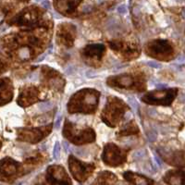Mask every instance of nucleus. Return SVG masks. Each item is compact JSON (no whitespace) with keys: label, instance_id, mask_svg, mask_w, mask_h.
<instances>
[{"label":"nucleus","instance_id":"f257e3e1","mask_svg":"<svg viewBox=\"0 0 185 185\" xmlns=\"http://www.w3.org/2000/svg\"><path fill=\"white\" fill-rule=\"evenodd\" d=\"M53 27V20L48 18L38 26L4 35L1 38V74L14 65L21 66L34 60L44 53L52 40Z\"/></svg>","mask_w":185,"mask_h":185},{"label":"nucleus","instance_id":"f03ea898","mask_svg":"<svg viewBox=\"0 0 185 185\" xmlns=\"http://www.w3.org/2000/svg\"><path fill=\"white\" fill-rule=\"evenodd\" d=\"M100 95V92L96 89L82 88L70 96L67 110L69 114H95L99 106Z\"/></svg>","mask_w":185,"mask_h":185},{"label":"nucleus","instance_id":"7ed1b4c3","mask_svg":"<svg viewBox=\"0 0 185 185\" xmlns=\"http://www.w3.org/2000/svg\"><path fill=\"white\" fill-rule=\"evenodd\" d=\"M45 14L46 10L44 7L37 5H30L6 18V23L12 27L29 29L42 24L46 19Z\"/></svg>","mask_w":185,"mask_h":185},{"label":"nucleus","instance_id":"20e7f679","mask_svg":"<svg viewBox=\"0 0 185 185\" xmlns=\"http://www.w3.org/2000/svg\"><path fill=\"white\" fill-rule=\"evenodd\" d=\"M106 83L114 89L133 91L136 93H143L147 88L146 75L143 71L123 72L112 75L107 78Z\"/></svg>","mask_w":185,"mask_h":185},{"label":"nucleus","instance_id":"39448f33","mask_svg":"<svg viewBox=\"0 0 185 185\" xmlns=\"http://www.w3.org/2000/svg\"><path fill=\"white\" fill-rule=\"evenodd\" d=\"M130 110L128 104L115 95H109L102 109L100 119L110 128L118 127L123 120L125 114Z\"/></svg>","mask_w":185,"mask_h":185},{"label":"nucleus","instance_id":"423d86ee","mask_svg":"<svg viewBox=\"0 0 185 185\" xmlns=\"http://www.w3.org/2000/svg\"><path fill=\"white\" fill-rule=\"evenodd\" d=\"M145 55L156 60L169 62L177 56V50L174 44L167 39H153L146 42L144 45Z\"/></svg>","mask_w":185,"mask_h":185},{"label":"nucleus","instance_id":"0eeeda50","mask_svg":"<svg viewBox=\"0 0 185 185\" xmlns=\"http://www.w3.org/2000/svg\"><path fill=\"white\" fill-rule=\"evenodd\" d=\"M63 137L74 145H84L95 143L96 133L91 127L78 128L75 123L66 119L62 129Z\"/></svg>","mask_w":185,"mask_h":185},{"label":"nucleus","instance_id":"6e6552de","mask_svg":"<svg viewBox=\"0 0 185 185\" xmlns=\"http://www.w3.org/2000/svg\"><path fill=\"white\" fill-rule=\"evenodd\" d=\"M40 83L43 89L51 91L52 93H62L66 86V79L54 68L48 65L40 67Z\"/></svg>","mask_w":185,"mask_h":185},{"label":"nucleus","instance_id":"1a4fd4ad","mask_svg":"<svg viewBox=\"0 0 185 185\" xmlns=\"http://www.w3.org/2000/svg\"><path fill=\"white\" fill-rule=\"evenodd\" d=\"M107 45L118 57L126 62L137 59L142 53L141 46L132 41L112 39L107 41Z\"/></svg>","mask_w":185,"mask_h":185},{"label":"nucleus","instance_id":"9d476101","mask_svg":"<svg viewBox=\"0 0 185 185\" xmlns=\"http://www.w3.org/2000/svg\"><path fill=\"white\" fill-rule=\"evenodd\" d=\"M53 130V123L39 127H21L16 129V139L19 142L35 145L45 139Z\"/></svg>","mask_w":185,"mask_h":185},{"label":"nucleus","instance_id":"9b49d317","mask_svg":"<svg viewBox=\"0 0 185 185\" xmlns=\"http://www.w3.org/2000/svg\"><path fill=\"white\" fill-rule=\"evenodd\" d=\"M179 93L178 88H167V89H156L146 92L141 98V100L151 106H162L169 107L176 99Z\"/></svg>","mask_w":185,"mask_h":185},{"label":"nucleus","instance_id":"f8f14e48","mask_svg":"<svg viewBox=\"0 0 185 185\" xmlns=\"http://www.w3.org/2000/svg\"><path fill=\"white\" fill-rule=\"evenodd\" d=\"M130 149L122 148L116 144L107 143L105 145L102 152V161L110 168H118L126 163Z\"/></svg>","mask_w":185,"mask_h":185},{"label":"nucleus","instance_id":"ddd939ff","mask_svg":"<svg viewBox=\"0 0 185 185\" xmlns=\"http://www.w3.org/2000/svg\"><path fill=\"white\" fill-rule=\"evenodd\" d=\"M107 54V47L104 44H88L80 51L82 60L89 67L97 69L101 67Z\"/></svg>","mask_w":185,"mask_h":185},{"label":"nucleus","instance_id":"4468645a","mask_svg":"<svg viewBox=\"0 0 185 185\" xmlns=\"http://www.w3.org/2000/svg\"><path fill=\"white\" fill-rule=\"evenodd\" d=\"M29 173L23 163L9 157L1 160V181L6 183H13L17 179Z\"/></svg>","mask_w":185,"mask_h":185},{"label":"nucleus","instance_id":"2eb2a0df","mask_svg":"<svg viewBox=\"0 0 185 185\" xmlns=\"http://www.w3.org/2000/svg\"><path fill=\"white\" fill-rule=\"evenodd\" d=\"M68 165L72 177L80 183H85L93 175L96 169L95 163L82 161L73 155H70L69 157Z\"/></svg>","mask_w":185,"mask_h":185},{"label":"nucleus","instance_id":"dca6fc26","mask_svg":"<svg viewBox=\"0 0 185 185\" xmlns=\"http://www.w3.org/2000/svg\"><path fill=\"white\" fill-rule=\"evenodd\" d=\"M77 37V27L71 22H61L56 29V43L57 46L69 49L73 47Z\"/></svg>","mask_w":185,"mask_h":185},{"label":"nucleus","instance_id":"f3484780","mask_svg":"<svg viewBox=\"0 0 185 185\" xmlns=\"http://www.w3.org/2000/svg\"><path fill=\"white\" fill-rule=\"evenodd\" d=\"M44 89L34 84H25L19 88V95L16 99L18 106L22 108L32 107V105L43 100L42 94Z\"/></svg>","mask_w":185,"mask_h":185},{"label":"nucleus","instance_id":"a211bd4d","mask_svg":"<svg viewBox=\"0 0 185 185\" xmlns=\"http://www.w3.org/2000/svg\"><path fill=\"white\" fill-rule=\"evenodd\" d=\"M45 181L49 185H72L68 172L60 165H50L47 167Z\"/></svg>","mask_w":185,"mask_h":185},{"label":"nucleus","instance_id":"6ab92c4d","mask_svg":"<svg viewBox=\"0 0 185 185\" xmlns=\"http://www.w3.org/2000/svg\"><path fill=\"white\" fill-rule=\"evenodd\" d=\"M82 1H53L54 8L62 16L67 18H77L80 16L79 7L82 4Z\"/></svg>","mask_w":185,"mask_h":185},{"label":"nucleus","instance_id":"aec40b11","mask_svg":"<svg viewBox=\"0 0 185 185\" xmlns=\"http://www.w3.org/2000/svg\"><path fill=\"white\" fill-rule=\"evenodd\" d=\"M48 159V157L45 153L35 151L29 155H27L23 159V165L28 172L33 170L35 168L40 167L41 165L44 164Z\"/></svg>","mask_w":185,"mask_h":185},{"label":"nucleus","instance_id":"412c9836","mask_svg":"<svg viewBox=\"0 0 185 185\" xmlns=\"http://www.w3.org/2000/svg\"><path fill=\"white\" fill-rule=\"evenodd\" d=\"M14 97V84L10 78L2 77L0 81V102L5 106L12 101Z\"/></svg>","mask_w":185,"mask_h":185},{"label":"nucleus","instance_id":"4be33fe9","mask_svg":"<svg viewBox=\"0 0 185 185\" xmlns=\"http://www.w3.org/2000/svg\"><path fill=\"white\" fill-rule=\"evenodd\" d=\"M168 185H185V170H170L163 176Z\"/></svg>","mask_w":185,"mask_h":185},{"label":"nucleus","instance_id":"5701e85b","mask_svg":"<svg viewBox=\"0 0 185 185\" xmlns=\"http://www.w3.org/2000/svg\"><path fill=\"white\" fill-rule=\"evenodd\" d=\"M123 178L126 182H128L132 185H154L155 183V182L152 179L147 178L145 175L129 170L123 173Z\"/></svg>","mask_w":185,"mask_h":185},{"label":"nucleus","instance_id":"b1692460","mask_svg":"<svg viewBox=\"0 0 185 185\" xmlns=\"http://www.w3.org/2000/svg\"><path fill=\"white\" fill-rule=\"evenodd\" d=\"M118 177L111 171H100L91 185H118Z\"/></svg>","mask_w":185,"mask_h":185},{"label":"nucleus","instance_id":"393cba45","mask_svg":"<svg viewBox=\"0 0 185 185\" xmlns=\"http://www.w3.org/2000/svg\"><path fill=\"white\" fill-rule=\"evenodd\" d=\"M140 133V128L135 120H132L126 124H124L116 133L118 138L122 137H129L132 135H137Z\"/></svg>","mask_w":185,"mask_h":185}]
</instances>
